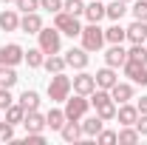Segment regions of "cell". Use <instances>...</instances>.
<instances>
[{
	"instance_id": "1",
	"label": "cell",
	"mask_w": 147,
	"mask_h": 145,
	"mask_svg": "<svg viewBox=\"0 0 147 145\" xmlns=\"http://www.w3.org/2000/svg\"><path fill=\"white\" fill-rule=\"evenodd\" d=\"M91 105L96 108V114H99L102 120H113V117H116V103H113L110 91H105V88H96L91 94Z\"/></svg>"
},
{
	"instance_id": "2",
	"label": "cell",
	"mask_w": 147,
	"mask_h": 145,
	"mask_svg": "<svg viewBox=\"0 0 147 145\" xmlns=\"http://www.w3.org/2000/svg\"><path fill=\"white\" fill-rule=\"evenodd\" d=\"M48 97H51V103H65L71 97V77H65L62 71L54 74L48 80Z\"/></svg>"
},
{
	"instance_id": "3",
	"label": "cell",
	"mask_w": 147,
	"mask_h": 145,
	"mask_svg": "<svg viewBox=\"0 0 147 145\" xmlns=\"http://www.w3.org/2000/svg\"><path fill=\"white\" fill-rule=\"evenodd\" d=\"M79 37H82V49H85V51H99V49L105 46V29H99V23L85 26Z\"/></svg>"
},
{
	"instance_id": "4",
	"label": "cell",
	"mask_w": 147,
	"mask_h": 145,
	"mask_svg": "<svg viewBox=\"0 0 147 145\" xmlns=\"http://www.w3.org/2000/svg\"><path fill=\"white\" fill-rule=\"evenodd\" d=\"M91 108V100L85 97V94H76V97H68L65 100V120H74V122H79L82 117H85V111Z\"/></svg>"
},
{
	"instance_id": "5",
	"label": "cell",
	"mask_w": 147,
	"mask_h": 145,
	"mask_svg": "<svg viewBox=\"0 0 147 145\" xmlns=\"http://www.w3.org/2000/svg\"><path fill=\"white\" fill-rule=\"evenodd\" d=\"M40 37V49L45 51V54H59V49H62V37H59V29H40L37 31Z\"/></svg>"
},
{
	"instance_id": "6",
	"label": "cell",
	"mask_w": 147,
	"mask_h": 145,
	"mask_svg": "<svg viewBox=\"0 0 147 145\" xmlns=\"http://www.w3.org/2000/svg\"><path fill=\"white\" fill-rule=\"evenodd\" d=\"M54 26L59 29V34H68V37H79L82 34V26H79V20L68 14V12H57L54 14Z\"/></svg>"
},
{
	"instance_id": "7",
	"label": "cell",
	"mask_w": 147,
	"mask_h": 145,
	"mask_svg": "<svg viewBox=\"0 0 147 145\" xmlns=\"http://www.w3.org/2000/svg\"><path fill=\"white\" fill-rule=\"evenodd\" d=\"M26 60V51L20 49L17 43H9V46H0V66H17Z\"/></svg>"
},
{
	"instance_id": "8",
	"label": "cell",
	"mask_w": 147,
	"mask_h": 145,
	"mask_svg": "<svg viewBox=\"0 0 147 145\" xmlns=\"http://www.w3.org/2000/svg\"><path fill=\"white\" fill-rule=\"evenodd\" d=\"M71 88L76 91V94H85V97H91L93 91H96V77H93V74H76V77H74L71 80Z\"/></svg>"
},
{
	"instance_id": "9",
	"label": "cell",
	"mask_w": 147,
	"mask_h": 145,
	"mask_svg": "<svg viewBox=\"0 0 147 145\" xmlns=\"http://www.w3.org/2000/svg\"><path fill=\"white\" fill-rule=\"evenodd\" d=\"M125 74H127L133 83H139V85H147V66L144 63H136V60H127L125 66Z\"/></svg>"
},
{
	"instance_id": "10",
	"label": "cell",
	"mask_w": 147,
	"mask_h": 145,
	"mask_svg": "<svg viewBox=\"0 0 147 145\" xmlns=\"http://www.w3.org/2000/svg\"><path fill=\"white\" fill-rule=\"evenodd\" d=\"M105 63H108L110 68H119V66H125L127 63V51L122 49V43H113L108 49V54H105Z\"/></svg>"
},
{
	"instance_id": "11",
	"label": "cell",
	"mask_w": 147,
	"mask_h": 145,
	"mask_svg": "<svg viewBox=\"0 0 147 145\" xmlns=\"http://www.w3.org/2000/svg\"><path fill=\"white\" fill-rule=\"evenodd\" d=\"M88 51L85 49H71L68 54H65V66H71V68H76V71H82L85 66H88Z\"/></svg>"
},
{
	"instance_id": "12",
	"label": "cell",
	"mask_w": 147,
	"mask_h": 145,
	"mask_svg": "<svg viewBox=\"0 0 147 145\" xmlns=\"http://www.w3.org/2000/svg\"><path fill=\"white\" fill-rule=\"evenodd\" d=\"M20 29H23L26 34H37V31L42 29V17H40L37 12H26V14L20 17Z\"/></svg>"
},
{
	"instance_id": "13",
	"label": "cell",
	"mask_w": 147,
	"mask_h": 145,
	"mask_svg": "<svg viewBox=\"0 0 147 145\" xmlns=\"http://www.w3.org/2000/svg\"><path fill=\"white\" fill-rule=\"evenodd\" d=\"M96 77V88H105V91H110L119 80H116V71L110 68V66H105V68H99V71L93 74Z\"/></svg>"
},
{
	"instance_id": "14",
	"label": "cell",
	"mask_w": 147,
	"mask_h": 145,
	"mask_svg": "<svg viewBox=\"0 0 147 145\" xmlns=\"http://www.w3.org/2000/svg\"><path fill=\"white\" fill-rule=\"evenodd\" d=\"M116 120H119V125H136V120H139V108L122 103L119 111H116Z\"/></svg>"
},
{
	"instance_id": "15",
	"label": "cell",
	"mask_w": 147,
	"mask_h": 145,
	"mask_svg": "<svg viewBox=\"0 0 147 145\" xmlns=\"http://www.w3.org/2000/svg\"><path fill=\"white\" fill-rule=\"evenodd\" d=\"M23 125H26V131H28V134H37V131H42V128H45V117H42L40 111H26Z\"/></svg>"
},
{
	"instance_id": "16",
	"label": "cell",
	"mask_w": 147,
	"mask_h": 145,
	"mask_svg": "<svg viewBox=\"0 0 147 145\" xmlns=\"http://www.w3.org/2000/svg\"><path fill=\"white\" fill-rule=\"evenodd\" d=\"M127 40L130 43H147V23L144 20H133L127 26Z\"/></svg>"
},
{
	"instance_id": "17",
	"label": "cell",
	"mask_w": 147,
	"mask_h": 145,
	"mask_svg": "<svg viewBox=\"0 0 147 145\" xmlns=\"http://www.w3.org/2000/svg\"><path fill=\"white\" fill-rule=\"evenodd\" d=\"M110 97H113V103H130L133 100V85H127V83H116L113 88H110Z\"/></svg>"
},
{
	"instance_id": "18",
	"label": "cell",
	"mask_w": 147,
	"mask_h": 145,
	"mask_svg": "<svg viewBox=\"0 0 147 145\" xmlns=\"http://www.w3.org/2000/svg\"><path fill=\"white\" fill-rule=\"evenodd\" d=\"M59 134H62L65 142H79V140H82V125H76L74 120H68L65 125L59 128Z\"/></svg>"
},
{
	"instance_id": "19",
	"label": "cell",
	"mask_w": 147,
	"mask_h": 145,
	"mask_svg": "<svg viewBox=\"0 0 147 145\" xmlns=\"http://www.w3.org/2000/svg\"><path fill=\"white\" fill-rule=\"evenodd\" d=\"M142 140V134L136 131V125H122V131L116 134V142H122V145H136Z\"/></svg>"
},
{
	"instance_id": "20",
	"label": "cell",
	"mask_w": 147,
	"mask_h": 145,
	"mask_svg": "<svg viewBox=\"0 0 147 145\" xmlns=\"http://www.w3.org/2000/svg\"><path fill=\"white\" fill-rule=\"evenodd\" d=\"M0 29H3V31H17L20 29V17H17L14 9H6V12L0 14Z\"/></svg>"
},
{
	"instance_id": "21",
	"label": "cell",
	"mask_w": 147,
	"mask_h": 145,
	"mask_svg": "<svg viewBox=\"0 0 147 145\" xmlns=\"http://www.w3.org/2000/svg\"><path fill=\"white\" fill-rule=\"evenodd\" d=\"M65 122H68L65 120V111H59V108H51L45 114V128H51V131H59Z\"/></svg>"
},
{
	"instance_id": "22",
	"label": "cell",
	"mask_w": 147,
	"mask_h": 145,
	"mask_svg": "<svg viewBox=\"0 0 147 145\" xmlns=\"http://www.w3.org/2000/svg\"><path fill=\"white\" fill-rule=\"evenodd\" d=\"M85 17H88V23H99V20L105 17V6H102V0H93V3L85 6Z\"/></svg>"
},
{
	"instance_id": "23",
	"label": "cell",
	"mask_w": 147,
	"mask_h": 145,
	"mask_svg": "<svg viewBox=\"0 0 147 145\" xmlns=\"http://www.w3.org/2000/svg\"><path fill=\"white\" fill-rule=\"evenodd\" d=\"M105 40H108L110 46H113V43H122V40H127V29H122L119 20H116L110 29H105Z\"/></svg>"
},
{
	"instance_id": "24",
	"label": "cell",
	"mask_w": 147,
	"mask_h": 145,
	"mask_svg": "<svg viewBox=\"0 0 147 145\" xmlns=\"http://www.w3.org/2000/svg\"><path fill=\"white\" fill-rule=\"evenodd\" d=\"M102 122H105V120H102L99 114H96V117H88V120L82 122V137H96V134L102 131Z\"/></svg>"
},
{
	"instance_id": "25",
	"label": "cell",
	"mask_w": 147,
	"mask_h": 145,
	"mask_svg": "<svg viewBox=\"0 0 147 145\" xmlns=\"http://www.w3.org/2000/svg\"><path fill=\"white\" fill-rule=\"evenodd\" d=\"M20 77L14 71V66H0V88H11Z\"/></svg>"
},
{
	"instance_id": "26",
	"label": "cell",
	"mask_w": 147,
	"mask_h": 145,
	"mask_svg": "<svg viewBox=\"0 0 147 145\" xmlns=\"http://www.w3.org/2000/svg\"><path fill=\"white\" fill-rule=\"evenodd\" d=\"M125 12H127L125 0H113L110 6H105V17H110V20H122V17H125Z\"/></svg>"
},
{
	"instance_id": "27",
	"label": "cell",
	"mask_w": 147,
	"mask_h": 145,
	"mask_svg": "<svg viewBox=\"0 0 147 145\" xmlns=\"http://www.w3.org/2000/svg\"><path fill=\"white\" fill-rule=\"evenodd\" d=\"M20 105L26 111H37L40 108V94H37V91H23V94H20Z\"/></svg>"
},
{
	"instance_id": "28",
	"label": "cell",
	"mask_w": 147,
	"mask_h": 145,
	"mask_svg": "<svg viewBox=\"0 0 147 145\" xmlns=\"http://www.w3.org/2000/svg\"><path fill=\"white\" fill-rule=\"evenodd\" d=\"M23 117H26V108H23V105H14V103H11V105H9V108H6V122H11V125H20V122H23Z\"/></svg>"
},
{
	"instance_id": "29",
	"label": "cell",
	"mask_w": 147,
	"mask_h": 145,
	"mask_svg": "<svg viewBox=\"0 0 147 145\" xmlns=\"http://www.w3.org/2000/svg\"><path fill=\"white\" fill-rule=\"evenodd\" d=\"M26 63H28V68H40L45 63V51L42 49H28L26 51Z\"/></svg>"
},
{
	"instance_id": "30",
	"label": "cell",
	"mask_w": 147,
	"mask_h": 145,
	"mask_svg": "<svg viewBox=\"0 0 147 145\" xmlns=\"http://www.w3.org/2000/svg\"><path fill=\"white\" fill-rule=\"evenodd\" d=\"M45 68H48V74H59L62 68H65V57H57V54H48L45 57V63H42Z\"/></svg>"
},
{
	"instance_id": "31",
	"label": "cell",
	"mask_w": 147,
	"mask_h": 145,
	"mask_svg": "<svg viewBox=\"0 0 147 145\" xmlns=\"http://www.w3.org/2000/svg\"><path fill=\"white\" fill-rule=\"evenodd\" d=\"M127 60H136V63H144L147 66V46L144 43H133V49L127 51Z\"/></svg>"
},
{
	"instance_id": "32",
	"label": "cell",
	"mask_w": 147,
	"mask_h": 145,
	"mask_svg": "<svg viewBox=\"0 0 147 145\" xmlns=\"http://www.w3.org/2000/svg\"><path fill=\"white\" fill-rule=\"evenodd\" d=\"M62 12L79 17V14H85V3H82V0H65V3H62Z\"/></svg>"
},
{
	"instance_id": "33",
	"label": "cell",
	"mask_w": 147,
	"mask_h": 145,
	"mask_svg": "<svg viewBox=\"0 0 147 145\" xmlns=\"http://www.w3.org/2000/svg\"><path fill=\"white\" fill-rule=\"evenodd\" d=\"M130 12H133V17H136V20H144V23H147V0H136Z\"/></svg>"
},
{
	"instance_id": "34",
	"label": "cell",
	"mask_w": 147,
	"mask_h": 145,
	"mask_svg": "<svg viewBox=\"0 0 147 145\" xmlns=\"http://www.w3.org/2000/svg\"><path fill=\"white\" fill-rule=\"evenodd\" d=\"M14 3H17V9L23 12V14H26V12H37V9H40V0H14Z\"/></svg>"
},
{
	"instance_id": "35",
	"label": "cell",
	"mask_w": 147,
	"mask_h": 145,
	"mask_svg": "<svg viewBox=\"0 0 147 145\" xmlns=\"http://www.w3.org/2000/svg\"><path fill=\"white\" fill-rule=\"evenodd\" d=\"M40 9H48L51 14L62 12V0H40Z\"/></svg>"
},
{
	"instance_id": "36",
	"label": "cell",
	"mask_w": 147,
	"mask_h": 145,
	"mask_svg": "<svg viewBox=\"0 0 147 145\" xmlns=\"http://www.w3.org/2000/svg\"><path fill=\"white\" fill-rule=\"evenodd\" d=\"M0 140H14V125L11 122H0Z\"/></svg>"
},
{
	"instance_id": "37",
	"label": "cell",
	"mask_w": 147,
	"mask_h": 145,
	"mask_svg": "<svg viewBox=\"0 0 147 145\" xmlns=\"http://www.w3.org/2000/svg\"><path fill=\"white\" fill-rule=\"evenodd\" d=\"M96 140H99L102 145H110V142H116V131H99Z\"/></svg>"
},
{
	"instance_id": "38",
	"label": "cell",
	"mask_w": 147,
	"mask_h": 145,
	"mask_svg": "<svg viewBox=\"0 0 147 145\" xmlns=\"http://www.w3.org/2000/svg\"><path fill=\"white\" fill-rule=\"evenodd\" d=\"M11 105V94H9V88H0V111H6Z\"/></svg>"
},
{
	"instance_id": "39",
	"label": "cell",
	"mask_w": 147,
	"mask_h": 145,
	"mask_svg": "<svg viewBox=\"0 0 147 145\" xmlns=\"http://www.w3.org/2000/svg\"><path fill=\"white\" fill-rule=\"evenodd\" d=\"M42 145L45 142V137H42V131H37V134H26V145Z\"/></svg>"
},
{
	"instance_id": "40",
	"label": "cell",
	"mask_w": 147,
	"mask_h": 145,
	"mask_svg": "<svg viewBox=\"0 0 147 145\" xmlns=\"http://www.w3.org/2000/svg\"><path fill=\"white\" fill-rule=\"evenodd\" d=\"M136 131H139L142 137H147V114H139V120H136Z\"/></svg>"
},
{
	"instance_id": "41",
	"label": "cell",
	"mask_w": 147,
	"mask_h": 145,
	"mask_svg": "<svg viewBox=\"0 0 147 145\" xmlns=\"http://www.w3.org/2000/svg\"><path fill=\"white\" fill-rule=\"evenodd\" d=\"M136 108H139V114H147V97L139 100V105H136Z\"/></svg>"
},
{
	"instance_id": "42",
	"label": "cell",
	"mask_w": 147,
	"mask_h": 145,
	"mask_svg": "<svg viewBox=\"0 0 147 145\" xmlns=\"http://www.w3.org/2000/svg\"><path fill=\"white\" fill-rule=\"evenodd\" d=\"M3 3H14V0H3Z\"/></svg>"
},
{
	"instance_id": "43",
	"label": "cell",
	"mask_w": 147,
	"mask_h": 145,
	"mask_svg": "<svg viewBox=\"0 0 147 145\" xmlns=\"http://www.w3.org/2000/svg\"><path fill=\"white\" fill-rule=\"evenodd\" d=\"M125 3H130V0H125Z\"/></svg>"
},
{
	"instance_id": "44",
	"label": "cell",
	"mask_w": 147,
	"mask_h": 145,
	"mask_svg": "<svg viewBox=\"0 0 147 145\" xmlns=\"http://www.w3.org/2000/svg\"><path fill=\"white\" fill-rule=\"evenodd\" d=\"M144 46H147V43H144Z\"/></svg>"
}]
</instances>
